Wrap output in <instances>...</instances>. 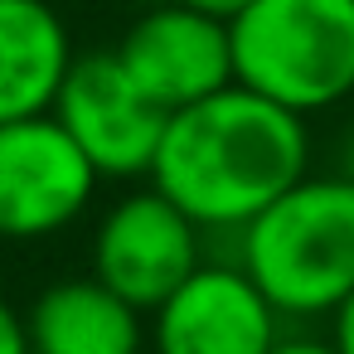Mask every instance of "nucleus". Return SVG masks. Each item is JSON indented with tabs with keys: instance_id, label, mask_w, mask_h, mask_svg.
Here are the masks:
<instances>
[{
	"instance_id": "1",
	"label": "nucleus",
	"mask_w": 354,
	"mask_h": 354,
	"mask_svg": "<svg viewBox=\"0 0 354 354\" xmlns=\"http://www.w3.org/2000/svg\"><path fill=\"white\" fill-rule=\"evenodd\" d=\"M306 175V117L243 83H228L223 93L170 112L146 180L204 233H238Z\"/></svg>"
},
{
	"instance_id": "2",
	"label": "nucleus",
	"mask_w": 354,
	"mask_h": 354,
	"mask_svg": "<svg viewBox=\"0 0 354 354\" xmlns=\"http://www.w3.org/2000/svg\"><path fill=\"white\" fill-rule=\"evenodd\" d=\"M238 267L281 320L335 315L354 296V180L306 175L238 228Z\"/></svg>"
},
{
	"instance_id": "3",
	"label": "nucleus",
	"mask_w": 354,
	"mask_h": 354,
	"mask_svg": "<svg viewBox=\"0 0 354 354\" xmlns=\"http://www.w3.org/2000/svg\"><path fill=\"white\" fill-rule=\"evenodd\" d=\"M233 78L296 117L354 97V0H252L228 25Z\"/></svg>"
},
{
	"instance_id": "4",
	"label": "nucleus",
	"mask_w": 354,
	"mask_h": 354,
	"mask_svg": "<svg viewBox=\"0 0 354 354\" xmlns=\"http://www.w3.org/2000/svg\"><path fill=\"white\" fill-rule=\"evenodd\" d=\"M97 180L102 175L54 112L6 122L0 127V238L35 243L68 228L88 209Z\"/></svg>"
},
{
	"instance_id": "5",
	"label": "nucleus",
	"mask_w": 354,
	"mask_h": 354,
	"mask_svg": "<svg viewBox=\"0 0 354 354\" xmlns=\"http://www.w3.org/2000/svg\"><path fill=\"white\" fill-rule=\"evenodd\" d=\"M59 127L78 141L102 180H136L151 175L170 112H160L122 68L117 54H83L73 59L59 97L49 107Z\"/></svg>"
},
{
	"instance_id": "6",
	"label": "nucleus",
	"mask_w": 354,
	"mask_h": 354,
	"mask_svg": "<svg viewBox=\"0 0 354 354\" xmlns=\"http://www.w3.org/2000/svg\"><path fill=\"white\" fill-rule=\"evenodd\" d=\"M199 262L204 228L156 185L117 199L93 233V277L131 301L141 315L156 310Z\"/></svg>"
},
{
	"instance_id": "7",
	"label": "nucleus",
	"mask_w": 354,
	"mask_h": 354,
	"mask_svg": "<svg viewBox=\"0 0 354 354\" xmlns=\"http://www.w3.org/2000/svg\"><path fill=\"white\" fill-rule=\"evenodd\" d=\"M112 54L122 59L131 83L160 112L194 107V102L223 93L228 83H238L228 25L194 10V6H180V0L146 6Z\"/></svg>"
},
{
	"instance_id": "8",
	"label": "nucleus",
	"mask_w": 354,
	"mask_h": 354,
	"mask_svg": "<svg viewBox=\"0 0 354 354\" xmlns=\"http://www.w3.org/2000/svg\"><path fill=\"white\" fill-rule=\"evenodd\" d=\"M156 354H272L281 315L238 262H199L156 310Z\"/></svg>"
},
{
	"instance_id": "9",
	"label": "nucleus",
	"mask_w": 354,
	"mask_h": 354,
	"mask_svg": "<svg viewBox=\"0 0 354 354\" xmlns=\"http://www.w3.org/2000/svg\"><path fill=\"white\" fill-rule=\"evenodd\" d=\"M73 59L68 25L49 0H0V127L49 112Z\"/></svg>"
},
{
	"instance_id": "10",
	"label": "nucleus",
	"mask_w": 354,
	"mask_h": 354,
	"mask_svg": "<svg viewBox=\"0 0 354 354\" xmlns=\"http://www.w3.org/2000/svg\"><path fill=\"white\" fill-rule=\"evenodd\" d=\"M35 354H141V310L97 277H68L25 310Z\"/></svg>"
},
{
	"instance_id": "11",
	"label": "nucleus",
	"mask_w": 354,
	"mask_h": 354,
	"mask_svg": "<svg viewBox=\"0 0 354 354\" xmlns=\"http://www.w3.org/2000/svg\"><path fill=\"white\" fill-rule=\"evenodd\" d=\"M0 354H35L30 349V325L10 301H0Z\"/></svg>"
},
{
	"instance_id": "12",
	"label": "nucleus",
	"mask_w": 354,
	"mask_h": 354,
	"mask_svg": "<svg viewBox=\"0 0 354 354\" xmlns=\"http://www.w3.org/2000/svg\"><path fill=\"white\" fill-rule=\"evenodd\" d=\"M272 354H339V344L320 339V335H281L272 344Z\"/></svg>"
},
{
	"instance_id": "13",
	"label": "nucleus",
	"mask_w": 354,
	"mask_h": 354,
	"mask_svg": "<svg viewBox=\"0 0 354 354\" xmlns=\"http://www.w3.org/2000/svg\"><path fill=\"white\" fill-rule=\"evenodd\" d=\"M330 339L339 344V354H354V296L330 315Z\"/></svg>"
},
{
	"instance_id": "14",
	"label": "nucleus",
	"mask_w": 354,
	"mask_h": 354,
	"mask_svg": "<svg viewBox=\"0 0 354 354\" xmlns=\"http://www.w3.org/2000/svg\"><path fill=\"white\" fill-rule=\"evenodd\" d=\"M180 6H194V10H204V15H214V20H223V25H233L252 0H180Z\"/></svg>"
},
{
	"instance_id": "15",
	"label": "nucleus",
	"mask_w": 354,
	"mask_h": 354,
	"mask_svg": "<svg viewBox=\"0 0 354 354\" xmlns=\"http://www.w3.org/2000/svg\"><path fill=\"white\" fill-rule=\"evenodd\" d=\"M339 175H344V180H354V131H349V141L339 146Z\"/></svg>"
},
{
	"instance_id": "16",
	"label": "nucleus",
	"mask_w": 354,
	"mask_h": 354,
	"mask_svg": "<svg viewBox=\"0 0 354 354\" xmlns=\"http://www.w3.org/2000/svg\"><path fill=\"white\" fill-rule=\"evenodd\" d=\"M141 354H156V349H141Z\"/></svg>"
}]
</instances>
